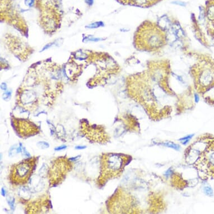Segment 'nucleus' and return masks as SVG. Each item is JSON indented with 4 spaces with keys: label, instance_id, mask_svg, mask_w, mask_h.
Instances as JSON below:
<instances>
[{
    "label": "nucleus",
    "instance_id": "obj_1",
    "mask_svg": "<svg viewBox=\"0 0 214 214\" xmlns=\"http://www.w3.org/2000/svg\"><path fill=\"white\" fill-rule=\"evenodd\" d=\"M200 175L204 180L214 178V137L207 142L196 162L194 164Z\"/></svg>",
    "mask_w": 214,
    "mask_h": 214
},
{
    "label": "nucleus",
    "instance_id": "obj_2",
    "mask_svg": "<svg viewBox=\"0 0 214 214\" xmlns=\"http://www.w3.org/2000/svg\"><path fill=\"white\" fill-rule=\"evenodd\" d=\"M128 157L124 155L109 154L106 155L104 162V171L108 178L116 177L123 171L124 167L127 164Z\"/></svg>",
    "mask_w": 214,
    "mask_h": 214
},
{
    "label": "nucleus",
    "instance_id": "obj_3",
    "mask_svg": "<svg viewBox=\"0 0 214 214\" xmlns=\"http://www.w3.org/2000/svg\"><path fill=\"white\" fill-rule=\"evenodd\" d=\"M214 80V76L212 72L209 70H206L201 73L199 78L200 86L202 88H207L211 85Z\"/></svg>",
    "mask_w": 214,
    "mask_h": 214
},
{
    "label": "nucleus",
    "instance_id": "obj_4",
    "mask_svg": "<svg viewBox=\"0 0 214 214\" xmlns=\"http://www.w3.org/2000/svg\"><path fill=\"white\" fill-rule=\"evenodd\" d=\"M30 170V166L29 165V164L22 163L19 164L16 167L15 170V175L18 178L23 179L25 178L28 175Z\"/></svg>",
    "mask_w": 214,
    "mask_h": 214
},
{
    "label": "nucleus",
    "instance_id": "obj_5",
    "mask_svg": "<svg viewBox=\"0 0 214 214\" xmlns=\"http://www.w3.org/2000/svg\"><path fill=\"white\" fill-rule=\"evenodd\" d=\"M36 97L34 94H32L31 92H28L26 93L25 94H24L22 99L24 103L26 104H29L32 103L35 101Z\"/></svg>",
    "mask_w": 214,
    "mask_h": 214
},
{
    "label": "nucleus",
    "instance_id": "obj_6",
    "mask_svg": "<svg viewBox=\"0 0 214 214\" xmlns=\"http://www.w3.org/2000/svg\"><path fill=\"white\" fill-rule=\"evenodd\" d=\"M158 24L161 29H167L168 28V26L170 24V21L169 19L167 17L163 16L162 18L160 19L159 21L158 22Z\"/></svg>",
    "mask_w": 214,
    "mask_h": 214
},
{
    "label": "nucleus",
    "instance_id": "obj_7",
    "mask_svg": "<svg viewBox=\"0 0 214 214\" xmlns=\"http://www.w3.org/2000/svg\"><path fill=\"white\" fill-rule=\"evenodd\" d=\"M161 145H164L165 146H166L167 148H171V149H174L177 151H179L180 149H181V147L179 145H178V144H176L175 143H173L172 142H163L162 144H161Z\"/></svg>",
    "mask_w": 214,
    "mask_h": 214
},
{
    "label": "nucleus",
    "instance_id": "obj_8",
    "mask_svg": "<svg viewBox=\"0 0 214 214\" xmlns=\"http://www.w3.org/2000/svg\"><path fill=\"white\" fill-rule=\"evenodd\" d=\"M207 15L211 20H214V4H211L207 7Z\"/></svg>",
    "mask_w": 214,
    "mask_h": 214
},
{
    "label": "nucleus",
    "instance_id": "obj_9",
    "mask_svg": "<svg viewBox=\"0 0 214 214\" xmlns=\"http://www.w3.org/2000/svg\"><path fill=\"white\" fill-rule=\"evenodd\" d=\"M103 26H104V23L103 22H93L87 26L86 27L87 28H89V29H95V28H98Z\"/></svg>",
    "mask_w": 214,
    "mask_h": 214
},
{
    "label": "nucleus",
    "instance_id": "obj_10",
    "mask_svg": "<svg viewBox=\"0 0 214 214\" xmlns=\"http://www.w3.org/2000/svg\"><path fill=\"white\" fill-rule=\"evenodd\" d=\"M203 192L207 196H209V197H212L214 195L213 190L209 185H206L203 187Z\"/></svg>",
    "mask_w": 214,
    "mask_h": 214
},
{
    "label": "nucleus",
    "instance_id": "obj_11",
    "mask_svg": "<svg viewBox=\"0 0 214 214\" xmlns=\"http://www.w3.org/2000/svg\"><path fill=\"white\" fill-rule=\"evenodd\" d=\"M21 197H22L23 198L25 199H29L30 197V192L29 191V189H21L20 192L19 193Z\"/></svg>",
    "mask_w": 214,
    "mask_h": 214
},
{
    "label": "nucleus",
    "instance_id": "obj_12",
    "mask_svg": "<svg viewBox=\"0 0 214 214\" xmlns=\"http://www.w3.org/2000/svg\"><path fill=\"white\" fill-rule=\"evenodd\" d=\"M104 39L102 38H95L93 36H89L83 39V42H98L100 40H104Z\"/></svg>",
    "mask_w": 214,
    "mask_h": 214
},
{
    "label": "nucleus",
    "instance_id": "obj_13",
    "mask_svg": "<svg viewBox=\"0 0 214 214\" xmlns=\"http://www.w3.org/2000/svg\"><path fill=\"white\" fill-rule=\"evenodd\" d=\"M48 172V166L46 164H43V165L40 168L39 173L41 177H44Z\"/></svg>",
    "mask_w": 214,
    "mask_h": 214
},
{
    "label": "nucleus",
    "instance_id": "obj_14",
    "mask_svg": "<svg viewBox=\"0 0 214 214\" xmlns=\"http://www.w3.org/2000/svg\"><path fill=\"white\" fill-rule=\"evenodd\" d=\"M17 148H18V146L17 145H13L12 147H11L10 150H9V156L10 157H13L15 155H16L17 154H18V152H17Z\"/></svg>",
    "mask_w": 214,
    "mask_h": 214
},
{
    "label": "nucleus",
    "instance_id": "obj_15",
    "mask_svg": "<svg viewBox=\"0 0 214 214\" xmlns=\"http://www.w3.org/2000/svg\"><path fill=\"white\" fill-rule=\"evenodd\" d=\"M193 136V134H191V135H189L187 136H185V138H180L179 140L180 141H182V144L183 145H185L186 144H187L189 142V141L191 140V138H192Z\"/></svg>",
    "mask_w": 214,
    "mask_h": 214
},
{
    "label": "nucleus",
    "instance_id": "obj_16",
    "mask_svg": "<svg viewBox=\"0 0 214 214\" xmlns=\"http://www.w3.org/2000/svg\"><path fill=\"white\" fill-rule=\"evenodd\" d=\"M37 146L41 149H47L49 148V144L45 141H39L37 143Z\"/></svg>",
    "mask_w": 214,
    "mask_h": 214
},
{
    "label": "nucleus",
    "instance_id": "obj_17",
    "mask_svg": "<svg viewBox=\"0 0 214 214\" xmlns=\"http://www.w3.org/2000/svg\"><path fill=\"white\" fill-rule=\"evenodd\" d=\"M172 4H174V5H179V6H183L185 7L186 5H187V4L185 2H183V1H173L172 2Z\"/></svg>",
    "mask_w": 214,
    "mask_h": 214
},
{
    "label": "nucleus",
    "instance_id": "obj_18",
    "mask_svg": "<svg viewBox=\"0 0 214 214\" xmlns=\"http://www.w3.org/2000/svg\"><path fill=\"white\" fill-rule=\"evenodd\" d=\"M11 95V91H7L6 92H5L3 95V98L4 100H7L8 99H9Z\"/></svg>",
    "mask_w": 214,
    "mask_h": 214
},
{
    "label": "nucleus",
    "instance_id": "obj_19",
    "mask_svg": "<svg viewBox=\"0 0 214 214\" xmlns=\"http://www.w3.org/2000/svg\"><path fill=\"white\" fill-rule=\"evenodd\" d=\"M8 203L9 206L11 207V210H14L15 209V200L14 199H10L8 200Z\"/></svg>",
    "mask_w": 214,
    "mask_h": 214
},
{
    "label": "nucleus",
    "instance_id": "obj_20",
    "mask_svg": "<svg viewBox=\"0 0 214 214\" xmlns=\"http://www.w3.org/2000/svg\"><path fill=\"white\" fill-rule=\"evenodd\" d=\"M55 43H49L48 44H47L44 47H43V48L41 50V51H40V52H42V51H45V50H46V49H48V48H49L51 47L52 46H53V44H55Z\"/></svg>",
    "mask_w": 214,
    "mask_h": 214
},
{
    "label": "nucleus",
    "instance_id": "obj_21",
    "mask_svg": "<svg viewBox=\"0 0 214 214\" xmlns=\"http://www.w3.org/2000/svg\"><path fill=\"white\" fill-rule=\"evenodd\" d=\"M22 152H23L24 155H25L26 157H28V158L30 157V153L27 151V150H26V149L25 148H23V151H22Z\"/></svg>",
    "mask_w": 214,
    "mask_h": 214
},
{
    "label": "nucleus",
    "instance_id": "obj_22",
    "mask_svg": "<svg viewBox=\"0 0 214 214\" xmlns=\"http://www.w3.org/2000/svg\"><path fill=\"white\" fill-rule=\"evenodd\" d=\"M66 148H67V146L66 145H62V146H60L56 148L55 150L56 151H61V150L65 149Z\"/></svg>",
    "mask_w": 214,
    "mask_h": 214
},
{
    "label": "nucleus",
    "instance_id": "obj_23",
    "mask_svg": "<svg viewBox=\"0 0 214 214\" xmlns=\"http://www.w3.org/2000/svg\"><path fill=\"white\" fill-rule=\"evenodd\" d=\"M174 75L175 76V77H176V79H177V80H178L179 82H181V83H184V81H183V78L182 77V76H179V75H176V74H174Z\"/></svg>",
    "mask_w": 214,
    "mask_h": 214
},
{
    "label": "nucleus",
    "instance_id": "obj_24",
    "mask_svg": "<svg viewBox=\"0 0 214 214\" xmlns=\"http://www.w3.org/2000/svg\"><path fill=\"white\" fill-rule=\"evenodd\" d=\"M1 89H2V90H6L7 89V85H6V84L5 83H2L1 84Z\"/></svg>",
    "mask_w": 214,
    "mask_h": 214
},
{
    "label": "nucleus",
    "instance_id": "obj_25",
    "mask_svg": "<svg viewBox=\"0 0 214 214\" xmlns=\"http://www.w3.org/2000/svg\"><path fill=\"white\" fill-rule=\"evenodd\" d=\"M85 148H87L86 146H76V148H75V149L77 150H82V149H85Z\"/></svg>",
    "mask_w": 214,
    "mask_h": 214
},
{
    "label": "nucleus",
    "instance_id": "obj_26",
    "mask_svg": "<svg viewBox=\"0 0 214 214\" xmlns=\"http://www.w3.org/2000/svg\"><path fill=\"white\" fill-rule=\"evenodd\" d=\"M195 100L196 103H198V102H199V100H200L199 96L198 95V94H195Z\"/></svg>",
    "mask_w": 214,
    "mask_h": 214
},
{
    "label": "nucleus",
    "instance_id": "obj_27",
    "mask_svg": "<svg viewBox=\"0 0 214 214\" xmlns=\"http://www.w3.org/2000/svg\"><path fill=\"white\" fill-rule=\"evenodd\" d=\"M80 156H76V157H74V158H70V160H71V161H76V160H77L79 158H80Z\"/></svg>",
    "mask_w": 214,
    "mask_h": 214
},
{
    "label": "nucleus",
    "instance_id": "obj_28",
    "mask_svg": "<svg viewBox=\"0 0 214 214\" xmlns=\"http://www.w3.org/2000/svg\"><path fill=\"white\" fill-rule=\"evenodd\" d=\"M1 193H2V196H5V195H6V191H5V189L4 188L1 189Z\"/></svg>",
    "mask_w": 214,
    "mask_h": 214
}]
</instances>
